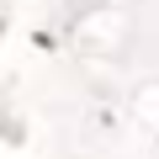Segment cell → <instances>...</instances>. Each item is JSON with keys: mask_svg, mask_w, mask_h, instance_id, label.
<instances>
[{"mask_svg": "<svg viewBox=\"0 0 159 159\" xmlns=\"http://www.w3.org/2000/svg\"><path fill=\"white\" fill-rule=\"evenodd\" d=\"M0 27H6V21H0Z\"/></svg>", "mask_w": 159, "mask_h": 159, "instance_id": "obj_1", "label": "cell"}]
</instances>
